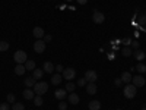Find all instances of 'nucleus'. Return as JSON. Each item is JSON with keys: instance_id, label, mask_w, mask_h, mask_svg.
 I'll return each instance as SVG.
<instances>
[{"instance_id": "2eb2a0df", "label": "nucleus", "mask_w": 146, "mask_h": 110, "mask_svg": "<svg viewBox=\"0 0 146 110\" xmlns=\"http://www.w3.org/2000/svg\"><path fill=\"white\" fill-rule=\"evenodd\" d=\"M23 84H25V87H27V88H34V85L36 84V81H35L34 76H28L25 81H23Z\"/></svg>"}, {"instance_id": "f8f14e48", "label": "nucleus", "mask_w": 146, "mask_h": 110, "mask_svg": "<svg viewBox=\"0 0 146 110\" xmlns=\"http://www.w3.org/2000/svg\"><path fill=\"white\" fill-rule=\"evenodd\" d=\"M54 97H56L57 100H60V101H62V100H64L66 97H67V91H66V90H56V93H54Z\"/></svg>"}, {"instance_id": "ea45409f", "label": "nucleus", "mask_w": 146, "mask_h": 110, "mask_svg": "<svg viewBox=\"0 0 146 110\" xmlns=\"http://www.w3.org/2000/svg\"><path fill=\"white\" fill-rule=\"evenodd\" d=\"M140 110H146V107H143V109H140Z\"/></svg>"}, {"instance_id": "a211bd4d", "label": "nucleus", "mask_w": 146, "mask_h": 110, "mask_svg": "<svg viewBox=\"0 0 146 110\" xmlns=\"http://www.w3.org/2000/svg\"><path fill=\"white\" fill-rule=\"evenodd\" d=\"M131 73L130 72H123V73H121V81H123V82H126V84H130L131 82Z\"/></svg>"}, {"instance_id": "9d476101", "label": "nucleus", "mask_w": 146, "mask_h": 110, "mask_svg": "<svg viewBox=\"0 0 146 110\" xmlns=\"http://www.w3.org/2000/svg\"><path fill=\"white\" fill-rule=\"evenodd\" d=\"M42 70H44V73H53L56 70V66L51 62H45L44 66H42Z\"/></svg>"}, {"instance_id": "58836bf2", "label": "nucleus", "mask_w": 146, "mask_h": 110, "mask_svg": "<svg viewBox=\"0 0 146 110\" xmlns=\"http://www.w3.org/2000/svg\"><path fill=\"white\" fill-rule=\"evenodd\" d=\"M124 43H126V46H129V44H131V40H130V38H126Z\"/></svg>"}, {"instance_id": "c756f323", "label": "nucleus", "mask_w": 146, "mask_h": 110, "mask_svg": "<svg viewBox=\"0 0 146 110\" xmlns=\"http://www.w3.org/2000/svg\"><path fill=\"white\" fill-rule=\"evenodd\" d=\"M15 101H16L15 94H7V103H15Z\"/></svg>"}, {"instance_id": "a19ab883", "label": "nucleus", "mask_w": 146, "mask_h": 110, "mask_svg": "<svg viewBox=\"0 0 146 110\" xmlns=\"http://www.w3.org/2000/svg\"><path fill=\"white\" fill-rule=\"evenodd\" d=\"M66 2H72V0H66Z\"/></svg>"}, {"instance_id": "4468645a", "label": "nucleus", "mask_w": 146, "mask_h": 110, "mask_svg": "<svg viewBox=\"0 0 146 110\" xmlns=\"http://www.w3.org/2000/svg\"><path fill=\"white\" fill-rule=\"evenodd\" d=\"M133 56H135L139 62H142V60H145V57H146V53L143 50H139V48H137V50L133 52Z\"/></svg>"}, {"instance_id": "b1692460", "label": "nucleus", "mask_w": 146, "mask_h": 110, "mask_svg": "<svg viewBox=\"0 0 146 110\" xmlns=\"http://www.w3.org/2000/svg\"><path fill=\"white\" fill-rule=\"evenodd\" d=\"M121 54H123L124 57H129V56H133V52L130 47H124L123 50H121Z\"/></svg>"}, {"instance_id": "4be33fe9", "label": "nucleus", "mask_w": 146, "mask_h": 110, "mask_svg": "<svg viewBox=\"0 0 146 110\" xmlns=\"http://www.w3.org/2000/svg\"><path fill=\"white\" fill-rule=\"evenodd\" d=\"M42 103H44V100H42V95H38V94H36L35 97H34V104L35 106H42Z\"/></svg>"}, {"instance_id": "c9c22d12", "label": "nucleus", "mask_w": 146, "mask_h": 110, "mask_svg": "<svg viewBox=\"0 0 146 110\" xmlns=\"http://www.w3.org/2000/svg\"><path fill=\"white\" fill-rule=\"evenodd\" d=\"M56 70H57V73H63V70H64V69H63V66H62V65H57V66H56Z\"/></svg>"}, {"instance_id": "1a4fd4ad", "label": "nucleus", "mask_w": 146, "mask_h": 110, "mask_svg": "<svg viewBox=\"0 0 146 110\" xmlns=\"http://www.w3.org/2000/svg\"><path fill=\"white\" fill-rule=\"evenodd\" d=\"M92 21L95 23H102L105 21V16L102 12H94V15H92Z\"/></svg>"}, {"instance_id": "f704fd0d", "label": "nucleus", "mask_w": 146, "mask_h": 110, "mask_svg": "<svg viewBox=\"0 0 146 110\" xmlns=\"http://www.w3.org/2000/svg\"><path fill=\"white\" fill-rule=\"evenodd\" d=\"M86 82H88L86 79L82 78V79H79V81H78V85H79V87H85V84H86Z\"/></svg>"}, {"instance_id": "e433bc0d", "label": "nucleus", "mask_w": 146, "mask_h": 110, "mask_svg": "<svg viewBox=\"0 0 146 110\" xmlns=\"http://www.w3.org/2000/svg\"><path fill=\"white\" fill-rule=\"evenodd\" d=\"M139 46H140V44H139L137 41H131V47L135 48V50H137V48H139Z\"/></svg>"}, {"instance_id": "39448f33", "label": "nucleus", "mask_w": 146, "mask_h": 110, "mask_svg": "<svg viewBox=\"0 0 146 110\" xmlns=\"http://www.w3.org/2000/svg\"><path fill=\"white\" fill-rule=\"evenodd\" d=\"M75 76H76V70L73 69V68H66V69L63 70V78H64V79L72 81V79H75Z\"/></svg>"}, {"instance_id": "c85d7f7f", "label": "nucleus", "mask_w": 146, "mask_h": 110, "mask_svg": "<svg viewBox=\"0 0 146 110\" xmlns=\"http://www.w3.org/2000/svg\"><path fill=\"white\" fill-rule=\"evenodd\" d=\"M136 69H137L139 73H145V72H146V66H145L143 63H139V65L136 66Z\"/></svg>"}, {"instance_id": "cd10ccee", "label": "nucleus", "mask_w": 146, "mask_h": 110, "mask_svg": "<svg viewBox=\"0 0 146 110\" xmlns=\"http://www.w3.org/2000/svg\"><path fill=\"white\" fill-rule=\"evenodd\" d=\"M9 50V43L7 41H0V52H6Z\"/></svg>"}, {"instance_id": "79ce46f5", "label": "nucleus", "mask_w": 146, "mask_h": 110, "mask_svg": "<svg viewBox=\"0 0 146 110\" xmlns=\"http://www.w3.org/2000/svg\"><path fill=\"white\" fill-rule=\"evenodd\" d=\"M117 110H121V109H117Z\"/></svg>"}, {"instance_id": "4c0bfd02", "label": "nucleus", "mask_w": 146, "mask_h": 110, "mask_svg": "<svg viewBox=\"0 0 146 110\" xmlns=\"http://www.w3.org/2000/svg\"><path fill=\"white\" fill-rule=\"evenodd\" d=\"M76 2H78L79 5H86V3H88V0H76Z\"/></svg>"}, {"instance_id": "7ed1b4c3", "label": "nucleus", "mask_w": 146, "mask_h": 110, "mask_svg": "<svg viewBox=\"0 0 146 110\" xmlns=\"http://www.w3.org/2000/svg\"><path fill=\"white\" fill-rule=\"evenodd\" d=\"M27 53L23 52V50H18V52H15V54H13V60H15V63L16 65H25V62H27Z\"/></svg>"}, {"instance_id": "473e14b6", "label": "nucleus", "mask_w": 146, "mask_h": 110, "mask_svg": "<svg viewBox=\"0 0 146 110\" xmlns=\"http://www.w3.org/2000/svg\"><path fill=\"white\" fill-rule=\"evenodd\" d=\"M42 40H44L45 43H50V41L53 40V35H50V34H45V35H44V38H42Z\"/></svg>"}, {"instance_id": "6e6552de", "label": "nucleus", "mask_w": 146, "mask_h": 110, "mask_svg": "<svg viewBox=\"0 0 146 110\" xmlns=\"http://www.w3.org/2000/svg\"><path fill=\"white\" fill-rule=\"evenodd\" d=\"M32 34H34V37H35L36 40H42L44 35H45V32H44V30H42L41 27H35V28L32 30Z\"/></svg>"}, {"instance_id": "f257e3e1", "label": "nucleus", "mask_w": 146, "mask_h": 110, "mask_svg": "<svg viewBox=\"0 0 146 110\" xmlns=\"http://www.w3.org/2000/svg\"><path fill=\"white\" fill-rule=\"evenodd\" d=\"M123 94H124V97L126 99H135L136 97V94H137V88L133 85L131 82L130 84H127L126 87H124V91H123Z\"/></svg>"}, {"instance_id": "a878e982", "label": "nucleus", "mask_w": 146, "mask_h": 110, "mask_svg": "<svg viewBox=\"0 0 146 110\" xmlns=\"http://www.w3.org/2000/svg\"><path fill=\"white\" fill-rule=\"evenodd\" d=\"M75 88H76L75 82H72V81H67V84H66V91H70V93H73V91H75Z\"/></svg>"}, {"instance_id": "6ab92c4d", "label": "nucleus", "mask_w": 146, "mask_h": 110, "mask_svg": "<svg viewBox=\"0 0 146 110\" xmlns=\"http://www.w3.org/2000/svg\"><path fill=\"white\" fill-rule=\"evenodd\" d=\"M51 84H53V85L62 84V73H54V75L51 76Z\"/></svg>"}, {"instance_id": "bb28decb", "label": "nucleus", "mask_w": 146, "mask_h": 110, "mask_svg": "<svg viewBox=\"0 0 146 110\" xmlns=\"http://www.w3.org/2000/svg\"><path fill=\"white\" fill-rule=\"evenodd\" d=\"M12 110H25V106H23V103H13V106H12Z\"/></svg>"}, {"instance_id": "412c9836", "label": "nucleus", "mask_w": 146, "mask_h": 110, "mask_svg": "<svg viewBox=\"0 0 146 110\" xmlns=\"http://www.w3.org/2000/svg\"><path fill=\"white\" fill-rule=\"evenodd\" d=\"M42 75H44V70H42V69H36V68H35V69L32 70V76H34L35 79H41Z\"/></svg>"}, {"instance_id": "7c9ffc66", "label": "nucleus", "mask_w": 146, "mask_h": 110, "mask_svg": "<svg viewBox=\"0 0 146 110\" xmlns=\"http://www.w3.org/2000/svg\"><path fill=\"white\" fill-rule=\"evenodd\" d=\"M66 109H67V104L62 100V101L58 103V110H66Z\"/></svg>"}, {"instance_id": "ddd939ff", "label": "nucleus", "mask_w": 146, "mask_h": 110, "mask_svg": "<svg viewBox=\"0 0 146 110\" xmlns=\"http://www.w3.org/2000/svg\"><path fill=\"white\" fill-rule=\"evenodd\" d=\"M22 95H23V99H27V100H34L35 93H34V90H31V88H27L25 91L22 93Z\"/></svg>"}, {"instance_id": "423d86ee", "label": "nucleus", "mask_w": 146, "mask_h": 110, "mask_svg": "<svg viewBox=\"0 0 146 110\" xmlns=\"http://www.w3.org/2000/svg\"><path fill=\"white\" fill-rule=\"evenodd\" d=\"M85 79H86L88 82H96V79H98V73H96L95 70L89 69L85 72Z\"/></svg>"}, {"instance_id": "aec40b11", "label": "nucleus", "mask_w": 146, "mask_h": 110, "mask_svg": "<svg viewBox=\"0 0 146 110\" xmlns=\"http://www.w3.org/2000/svg\"><path fill=\"white\" fill-rule=\"evenodd\" d=\"M89 110H101V103L98 100L89 101Z\"/></svg>"}, {"instance_id": "37998d69", "label": "nucleus", "mask_w": 146, "mask_h": 110, "mask_svg": "<svg viewBox=\"0 0 146 110\" xmlns=\"http://www.w3.org/2000/svg\"><path fill=\"white\" fill-rule=\"evenodd\" d=\"M145 15H146V13H145Z\"/></svg>"}, {"instance_id": "5701e85b", "label": "nucleus", "mask_w": 146, "mask_h": 110, "mask_svg": "<svg viewBox=\"0 0 146 110\" xmlns=\"http://www.w3.org/2000/svg\"><path fill=\"white\" fill-rule=\"evenodd\" d=\"M25 68H27V70H34L35 69V62H34V60H27V62H25Z\"/></svg>"}, {"instance_id": "20e7f679", "label": "nucleus", "mask_w": 146, "mask_h": 110, "mask_svg": "<svg viewBox=\"0 0 146 110\" xmlns=\"http://www.w3.org/2000/svg\"><path fill=\"white\" fill-rule=\"evenodd\" d=\"M45 41L44 40H36L34 43V52L35 53H44L45 52Z\"/></svg>"}, {"instance_id": "f3484780", "label": "nucleus", "mask_w": 146, "mask_h": 110, "mask_svg": "<svg viewBox=\"0 0 146 110\" xmlns=\"http://www.w3.org/2000/svg\"><path fill=\"white\" fill-rule=\"evenodd\" d=\"M25 70H27L25 65H16L15 66V73H16L18 76H22L23 73H25Z\"/></svg>"}, {"instance_id": "0eeeda50", "label": "nucleus", "mask_w": 146, "mask_h": 110, "mask_svg": "<svg viewBox=\"0 0 146 110\" xmlns=\"http://www.w3.org/2000/svg\"><path fill=\"white\" fill-rule=\"evenodd\" d=\"M145 78L142 76V75H136V76H133L131 78V84L133 85H135V87L136 88H139V87H143V85H145Z\"/></svg>"}, {"instance_id": "f03ea898", "label": "nucleus", "mask_w": 146, "mask_h": 110, "mask_svg": "<svg viewBox=\"0 0 146 110\" xmlns=\"http://www.w3.org/2000/svg\"><path fill=\"white\" fill-rule=\"evenodd\" d=\"M48 91V84L44 82V81H38L35 85H34V93L38 94V95H42Z\"/></svg>"}, {"instance_id": "2f4dec72", "label": "nucleus", "mask_w": 146, "mask_h": 110, "mask_svg": "<svg viewBox=\"0 0 146 110\" xmlns=\"http://www.w3.org/2000/svg\"><path fill=\"white\" fill-rule=\"evenodd\" d=\"M0 110H10L9 103H2V104H0Z\"/></svg>"}, {"instance_id": "dca6fc26", "label": "nucleus", "mask_w": 146, "mask_h": 110, "mask_svg": "<svg viewBox=\"0 0 146 110\" xmlns=\"http://www.w3.org/2000/svg\"><path fill=\"white\" fill-rule=\"evenodd\" d=\"M86 91H88V94H91V95L96 94V84H95V82H88Z\"/></svg>"}, {"instance_id": "9b49d317", "label": "nucleus", "mask_w": 146, "mask_h": 110, "mask_svg": "<svg viewBox=\"0 0 146 110\" xmlns=\"http://www.w3.org/2000/svg\"><path fill=\"white\" fill-rule=\"evenodd\" d=\"M67 100H69V103H72V104H79V101H80L79 95H78L76 93H70V94L67 95Z\"/></svg>"}, {"instance_id": "393cba45", "label": "nucleus", "mask_w": 146, "mask_h": 110, "mask_svg": "<svg viewBox=\"0 0 146 110\" xmlns=\"http://www.w3.org/2000/svg\"><path fill=\"white\" fill-rule=\"evenodd\" d=\"M137 22H139V28H143V25L146 23V15H139Z\"/></svg>"}, {"instance_id": "72a5a7b5", "label": "nucleus", "mask_w": 146, "mask_h": 110, "mask_svg": "<svg viewBox=\"0 0 146 110\" xmlns=\"http://www.w3.org/2000/svg\"><path fill=\"white\" fill-rule=\"evenodd\" d=\"M121 84H123L121 78H115V79H114V85H115V87H121Z\"/></svg>"}]
</instances>
